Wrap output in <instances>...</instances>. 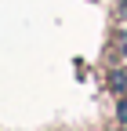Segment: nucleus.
<instances>
[{
  "mask_svg": "<svg viewBox=\"0 0 127 131\" xmlns=\"http://www.w3.org/2000/svg\"><path fill=\"white\" fill-rule=\"evenodd\" d=\"M109 91H113L116 98H120V95H127V66H120V69L109 73Z\"/></svg>",
  "mask_w": 127,
  "mask_h": 131,
  "instance_id": "1",
  "label": "nucleus"
},
{
  "mask_svg": "<svg viewBox=\"0 0 127 131\" xmlns=\"http://www.w3.org/2000/svg\"><path fill=\"white\" fill-rule=\"evenodd\" d=\"M116 113H120V124H127V95H120V102H116Z\"/></svg>",
  "mask_w": 127,
  "mask_h": 131,
  "instance_id": "2",
  "label": "nucleus"
},
{
  "mask_svg": "<svg viewBox=\"0 0 127 131\" xmlns=\"http://www.w3.org/2000/svg\"><path fill=\"white\" fill-rule=\"evenodd\" d=\"M116 47H120V55L127 58V33H120V40H116Z\"/></svg>",
  "mask_w": 127,
  "mask_h": 131,
  "instance_id": "3",
  "label": "nucleus"
},
{
  "mask_svg": "<svg viewBox=\"0 0 127 131\" xmlns=\"http://www.w3.org/2000/svg\"><path fill=\"white\" fill-rule=\"evenodd\" d=\"M123 131H127V124H123Z\"/></svg>",
  "mask_w": 127,
  "mask_h": 131,
  "instance_id": "4",
  "label": "nucleus"
}]
</instances>
